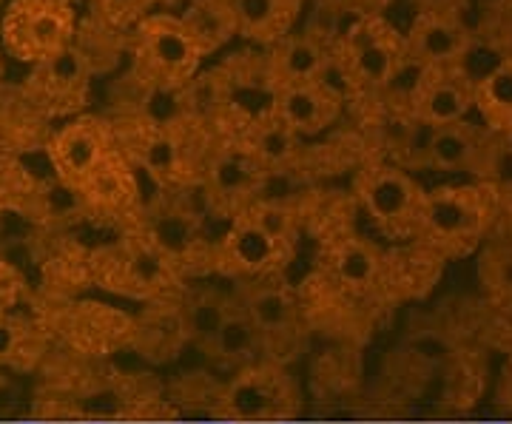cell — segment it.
I'll return each mask as SVG.
<instances>
[{
	"label": "cell",
	"mask_w": 512,
	"mask_h": 424,
	"mask_svg": "<svg viewBox=\"0 0 512 424\" xmlns=\"http://www.w3.org/2000/svg\"><path fill=\"white\" fill-rule=\"evenodd\" d=\"M404 57V32L382 15H365L336 40L333 69L353 94L379 97Z\"/></svg>",
	"instance_id": "1"
},
{
	"label": "cell",
	"mask_w": 512,
	"mask_h": 424,
	"mask_svg": "<svg viewBox=\"0 0 512 424\" xmlns=\"http://www.w3.org/2000/svg\"><path fill=\"white\" fill-rule=\"evenodd\" d=\"M134 66L143 80L160 89H183L202 66L200 46L188 35L180 15L154 12L134 26Z\"/></svg>",
	"instance_id": "2"
},
{
	"label": "cell",
	"mask_w": 512,
	"mask_h": 424,
	"mask_svg": "<svg viewBox=\"0 0 512 424\" xmlns=\"http://www.w3.org/2000/svg\"><path fill=\"white\" fill-rule=\"evenodd\" d=\"M77 20L69 0H12L3 15V46L23 63H43L74 46Z\"/></svg>",
	"instance_id": "3"
},
{
	"label": "cell",
	"mask_w": 512,
	"mask_h": 424,
	"mask_svg": "<svg viewBox=\"0 0 512 424\" xmlns=\"http://www.w3.org/2000/svg\"><path fill=\"white\" fill-rule=\"evenodd\" d=\"M493 217V200L478 185H444L424 194L419 222L421 234L444 248H464L484 234Z\"/></svg>",
	"instance_id": "4"
},
{
	"label": "cell",
	"mask_w": 512,
	"mask_h": 424,
	"mask_svg": "<svg viewBox=\"0 0 512 424\" xmlns=\"http://www.w3.org/2000/svg\"><path fill=\"white\" fill-rule=\"evenodd\" d=\"M356 191L367 214L382 225L402 228V225L419 222L424 191L404 168L390 166V163L365 168L356 183Z\"/></svg>",
	"instance_id": "5"
},
{
	"label": "cell",
	"mask_w": 512,
	"mask_h": 424,
	"mask_svg": "<svg viewBox=\"0 0 512 424\" xmlns=\"http://www.w3.org/2000/svg\"><path fill=\"white\" fill-rule=\"evenodd\" d=\"M333 69V46L313 32H291L265 49V83L271 94L288 86L328 80Z\"/></svg>",
	"instance_id": "6"
},
{
	"label": "cell",
	"mask_w": 512,
	"mask_h": 424,
	"mask_svg": "<svg viewBox=\"0 0 512 424\" xmlns=\"http://www.w3.org/2000/svg\"><path fill=\"white\" fill-rule=\"evenodd\" d=\"M470 46H473V32L461 15L416 12V18L404 32L407 57L427 69L464 66Z\"/></svg>",
	"instance_id": "7"
},
{
	"label": "cell",
	"mask_w": 512,
	"mask_h": 424,
	"mask_svg": "<svg viewBox=\"0 0 512 424\" xmlns=\"http://www.w3.org/2000/svg\"><path fill=\"white\" fill-rule=\"evenodd\" d=\"M476 109V77L464 66L427 69L419 94L410 106V114L427 126H450L467 120Z\"/></svg>",
	"instance_id": "8"
},
{
	"label": "cell",
	"mask_w": 512,
	"mask_h": 424,
	"mask_svg": "<svg viewBox=\"0 0 512 424\" xmlns=\"http://www.w3.org/2000/svg\"><path fill=\"white\" fill-rule=\"evenodd\" d=\"M268 111L276 120H282L296 137H311L336 123L342 111V92L328 80L288 86L274 92Z\"/></svg>",
	"instance_id": "9"
},
{
	"label": "cell",
	"mask_w": 512,
	"mask_h": 424,
	"mask_svg": "<svg viewBox=\"0 0 512 424\" xmlns=\"http://www.w3.org/2000/svg\"><path fill=\"white\" fill-rule=\"evenodd\" d=\"M495 146H498V134L487 129L484 123L478 126L470 120H458L450 126H439V129H433L427 168L450 171V174H456V171L484 174Z\"/></svg>",
	"instance_id": "10"
},
{
	"label": "cell",
	"mask_w": 512,
	"mask_h": 424,
	"mask_svg": "<svg viewBox=\"0 0 512 424\" xmlns=\"http://www.w3.org/2000/svg\"><path fill=\"white\" fill-rule=\"evenodd\" d=\"M57 168L77 183H89L109 163V131L97 120H77L55 143Z\"/></svg>",
	"instance_id": "11"
},
{
	"label": "cell",
	"mask_w": 512,
	"mask_h": 424,
	"mask_svg": "<svg viewBox=\"0 0 512 424\" xmlns=\"http://www.w3.org/2000/svg\"><path fill=\"white\" fill-rule=\"evenodd\" d=\"M89 74V57L77 46H69L60 55L32 66V89L52 106H74L89 92Z\"/></svg>",
	"instance_id": "12"
},
{
	"label": "cell",
	"mask_w": 512,
	"mask_h": 424,
	"mask_svg": "<svg viewBox=\"0 0 512 424\" xmlns=\"http://www.w3.org/2000/svg\"><path fill=\"white\" fill-rule=\"evenodd\" d=\"M242 40L256 46H271L279 37L291 35L302 15L305 0H231Z\"/></svg>",
	"instance_id": "13"
},
{
	"label": "cell",
	"mask_w": 512,
	"mask_h": 424,
	"mask_svg": "<svg viewBox=\"0 0 512 424\" xmlns=\"http://www.w3.org/2000/svg\"><path fill=\"white\" fill-rule=\"evenodd\" d=\"M180 20L188 35L194 37V43L200 46L205 60L239 37L231 0H188V6L180 12Z\"/></svg>",
	"instance_id": "14"
},
{
	"label": "cell",
	"mask_w": 512,
	"mask_h": 424,
	"mask_svg": "<svg viewBox=\"0 0 512 424\" xmlns=\"http://www.w3.org/2000/svg\"><path fill=\"white\" fill-rule=\"evenodd\" d=\"M476 111L495 134L512 129V55L476 77Z\"/></svg>",
	"instance_id": "15"
},
{
	"label": "cell",
	"mask_w": 512,
	"mask_h": 424,
	"mask_svg": "<svg viewBox=\"0 0 512 424\" xmlns=\"http://www.w3.org/2000/svg\"><path fill=\"white\" fill-rule=\"evenodd\" d=\"M276 248H279V240H274L254 217L239 220L231 231V237H228V254L239 268H248V271L271 265L276 257Z\"/></svg>",
	"instance_id": "16"
},
{
	"label": "cell",
	"mask_w": 512,
	"mask_h": 424,
	"mask_svg": "<svg viewBox=\"0 0 512 424\" xmlns=\"http://www.w3.org/2000/svg\"><path fill=\"white\" fill-rule=\"evenodd\" d=\"M296 134H293L282 120H276L274 114L268 111L265 120L259 123V129L254 134V154L259 163L265 166H285L293 157L296 148Z\"/></svg>",
	"instance_id": "17"
},
{
	"label": "cell",
	"mask_w": 512,
	"mask_h": 424,
	"mask_svg": "<svg viewBox=\"0 0 512 424\" xmlns=\"http://www.w3.org/2000/svg\"><path fill=\"white\" fill-rule=\"evenodd\" d=\"M251 319L256 328L274 331V328H285L293 316V302L282 291H262L251 299Z\"/></svg>",
	"instance_id": "18"
},
{
	"label": "cell",
	"mask_w": 512,
	"mask_h": 424,
	"mask_svg": "<svg viewBox=\"0 0 512 424\" xmlns=\"http://www.w3.org/2000/svg\"><path fill=\"white\" fill-rule=\"evenodd\" d=\"M256 328L251 316H228L220 333L214 336V345L222 356H245L256 345Z\"/></svg>",
	"instance_id": "19"
},
{
	"label": "cell",
	"mask_w": 512,
	"mask_h": 424,
	"mask_svg": "<svg viewBox=\"0 0 512 424\" xmlns=\"http://www.w3.org/2000/svg\"><path fill=\"white\" fill-rule=\"evenodd\" d=\"M157 0H97L100 18L106 20L109 26H137L140 20H146L148 15H154Z\"/></svg>",
	"instance_id": "20"
},
{
	"label": "cell",
	"mask_w": 512,
	"mask_h": 424,
	"mask_svg": "<svg viewBox=\"0 0 512 424\" xmlns=\"http://www.w3.org/2000/svg\"><path fill=\"white\" fill-rule=\"evenodd\" d=\"M228 308H225V302H222L220 296H202L200 302L191 308V322H194V328L200 336H217L220 328L225 325V319H228Z\"/></svg>",
	"instance_id": "21"
},
{
	"label": "cell",
	"mask_w": 512,
	"mask_h": 424,
	"mask_svg": "<svg viewBox=\"0 0 512 424\" xmlns=\"http://www.w3.org/2000/svg\"><path fill=\"white\" fill-rule=\"evenodd\" d=\"M177 166V143L168 134H157L146 143V168L157 177L171 174Z\"/></svg>",
	"instance_id": "22"
},
{
	"label": "cell",
	"mask_w": 512,
	"mask_h": 424,
	"mask_svg": "<svg viewBox=\"0 0 512 424\" xmlns=\"http://www.w3.org/2000/svg\"><path fill=\"white\" fill-rule=\"evenodd\" d=\"M339 274L350 282H362V279L370 277V271H373V257L367 254L365 248H359V245H348V248H342V254H339Z\"/></svg>",
	"instance_id": "23"
},
{
	"label": "cell",
	"mask_w": 512,
	"mask_h": 424,
	"mask_svg": "<svg viewBox=\"0 0 512 424\" xmlns=\"http://www.w3.org/2000/svg\"><path fill=\"white\" fill-rule=\"evenodd\" d=\"M251 217L279 242L285 240L288 231H291V217H288V211H282V208H276V205H262V208H256Z\"/></svg>",
	"instance_id": "24"
},
{
	"label": "cell",
	"mask_w": 512,
	"mask_h": 424,
	"mask_svg": "<svg viewBox=\"0 0 512 424\" xmlns=\"http://www.w3.org/2000/svg\"><path fill=\"white\" fill-rule=\"evenodd\" d=\"M416 12H439V15H461L467 0H410Z\"/></svg>",
	"instance_id": "25"
},
{
	"label": "cell",
	"mask_w": 512,
	"mask_h": 424,
	"mask_svg": "<svg viewBox=\"0 0 512 424\" xmlns=\"http://www.w3.org/2000/svg\"><path fill=\"white\" fill-rule=\"evenodd\" d=\"M498 140H501V148H504V154H510V157H512V129L504 131V134H498Z\"/></svg>",
	"instance_id": "26"
}]
</instances>
